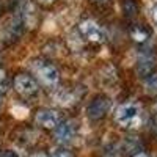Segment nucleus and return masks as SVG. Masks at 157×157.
I'll return each mask as SVG.
<instances>
[{"instance_id":"1","label":"nucleus","mask_w":157,"mask_h":157,"mask_svg":"<svg viewBox=\"0 0 157 157\" xmlns=\"http://www.w3.org/2000/svg\"><path fill=\"white\" fill-rule=\"evenodd\" d=\"M115 120L124 129H138L143 123V113L141 107L137 102H124L115 112Z\"/></svg>"},{"instance_id":"2","label":"nucleus","mask_w":157,"mask_h":157,"mask_svg":"<svg viewBox=\"0 0 157 157\" xmlns=\"http://www.w3.org/2000/svg\"><path fill=\"white\" fill-rule=\"evenodd\" d=\"M32 69L35 72V75L41 80L43 83L52 86V85H57L58 80H60V72L58 69L50 64L49 61H44V60H35L32 63Z\"/></svg>"},{"instance_id":"3","label":"nucleus","mask_w":157,"mask_h":157,"mask_svg":"<svg viewBox=\"0 0 157 157\" xmlns=\"http://www.w3.org/2000/svg\"><path fill=\"white\" fill-rule=\"evenodd\" d=\"M13 83H14V90L21 96H32L38 91V82L27 74H17Z\"/></svg>"},{"instance_id":"4","label":"nucleus","mask_w":157,"mask_h":157,"mask_svg":"<svg viewBox=\"0 0 157 157\" xmlns=\"http://www.w3.org/2000/svg\"><path fill=\"white\" fill-rule=\"evenodd\" d=\"M75 134H77V124L71 120L63 121L55 127V138H57L58 143H61V145L71 143L74 140Z\"/></svg>"},{"instance_id":"5","label":"nucleus","mask_w":157,"mask_h":157,"mask_svg":"<svg viewBox=\"0 0 157 157\" xmlns=\"http://www.w3.org/2000/svg\"><path fill=\"white\" fill-rule=\"evenodd\" d=\"M35 121H36L38 126H41V127H44V129H55V127L61 123L58 112L50 110V109H43V110L36 112Z\"/></svg>"},{"instance_id":"6","label":"nucleus","mask_w":157,"mask_h":157,"mask_svg":"<svg viewBox=\"0 0 157 157\" xmlns=\"http://www.w3.org/2000/svg\"><path fill=\"white\" fill-rule=\"evenodd\" d=\"M78 32L82 33L83 38H86L88 41H93V43H101L104 33L101 30V27L94 22V21H83L78 25Z\"/></svg>"},{"instance_id":"7","label":"nucleus","mask_w":157,"mask_h":157,"mask_svg":"<svg viewBox=\"0 0 157 157\" xmlns=\"http://www.w3.org/2000/svg\"><path fill=\"white\" fill-rule=\"evenodd\" d=\"M107 110H109V99L104 98V96L94 98L93 101L90 102V105L86 109L90 118H93V120H99V118H102L104 115L107 113Z\"/></svg>"},{"instance_id":"8","label":"nucleus","mask_w":157,"mask_h":157,"mask_svg":"<svg viewBox=\"0 0 157 157\" xmlns=\"http://www.w3.org/2000/svg\"><path fill=\"white\" fill-rule=\"evenodd\" d=\"M130 36H132L134 41H137V43H145L149 38V32L143 27V25H135V27L130 30Z\"/></svg>"},{"instance_id":"9","label":"nucleus","mask_w":157,"mask_h":157,"mask_svg":"<svg viewBox=\"0 0 157 157\" xmlns=\"http://www.w3.org/2000/svg\"><path fill=\"white\" fill-rule=\"evenodd\" d=\"M0 157H21V155L13 149H6V151H3L2 154H0Z\"/></svg>"},{"instance_id":"10","label":"nucleus","mask_w":157,"mask_h":157,"mask_svg":"<svg viewBox=\"0 0 157 157\" xmlns=\"http://www.w3.org/2000/svg\"><path fill=\"white\" fill-rule=\"evenodd\" d=\"M6 86V74L3 69H0V90Z\"/></svg>"},{"instance_id":"11","label":"nucleus","mask_w":157,"mask_h":157,"mask_svg":"<svg viewBox=\"0 0 157 157\" xmlns=\"http://www.w3.org/2000/svg\"><path fill=\"white\" fill-rule=\"evenodd\" d=\"M151 17H152V22L157 25V3H154L151 8Z\"/></svg>"},{"instance_id":"12","label":"nucleus","mask_w":157,"mask_h":157,"mask_svg":"<svg viewBox=\"0 0 157 157\" xmlns=\"http://www.w3.org/2000/svg\"><path fill=\"white\" fill-rule=\"evenodd\" d=\"M52 157H72L68 151H63V149H60V151H57L54 155H52Z\"/></svg>"},{"instance_id":"13","label":"nucleus","mask_w":157,"mask_h":157,"mask_svg":"<svg viewBox=\"0 0 157 157\" xmlns=\"http://www.w3.org/2000/svg\"><path fill=\"white\" fill-rule=\"evenodd\" d=\"M29 157H47V154H46L44 151H36V152H33V154H30Z\"/></svg>"},{"instance_id":"14","label":"nucleus","mask_w":157,"mask_h":157,"mask_svg":"<svg viewBox=\"0 0 157 157\" xmlns=\"http://www.w3.org/2000/svg\"><path fill=\"white\" fill-rule=\"evenodd\" d=\"M134 157H149V155H146V154H143V152H138V154H135Z\"/></svg>"},{"instance_id":"15","label":"nucleus","mask_w":157,"mask_h":157,"mask_svg":"<svg viewBox=\"0 0 157 157\" xmlns=\"http://www.w3.org/2000/svg\"><path fill=\"white\" fill-rule=\"evenodd\" d=\"M39 2H44V3H49V2H52V0H39Z\"/></svg>"},{"instance_id":"16","label":"nucleus","mask_w":157,"mask_h":157,"mask_svg":"<svg viewBox=\"0 0 157 157\" xmlns=\"http://www.w3.org/2000/svg\"><path fill=\"white\" fill-rule=\"evenodd\" d=\"M0 104H2V96H0Z\"/></svg>"},{"instance_id":"17","label":"nucleus","mask_w":157,"mask_h":157,"mask_svg":"<svg viewBox=\"0 0 157 157\" xmlns=\"http://www.w3.org/2000/svg\"><path fill=\"white\" fill-rule=\"evenodd\" d=\"M155 112H157V104H155Z\"/></svg>"}]
</instances>
